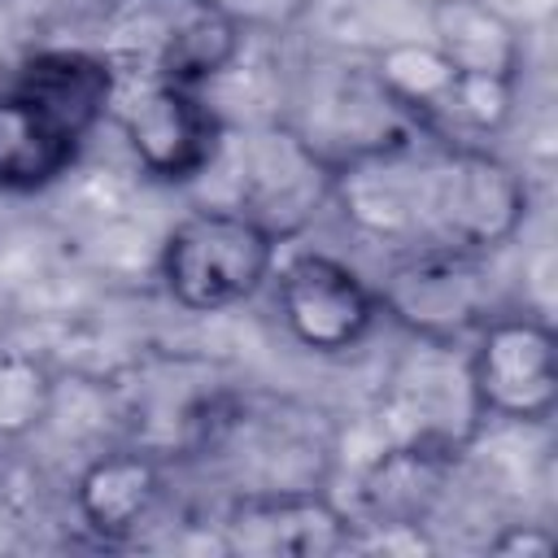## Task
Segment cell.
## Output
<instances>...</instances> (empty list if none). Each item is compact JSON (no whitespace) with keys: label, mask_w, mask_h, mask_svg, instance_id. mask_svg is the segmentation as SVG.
Segmentation results:
<instances>
[{"label":"cell","mask_w":558,"mask_h":558,"mask_svg":"<svg viewBox=\"0 0 558 558\" xmlns=\"http://www.w3.org/2000/svg\"><path fill=\"white\" fill-rule=\"evenodd\" d=\"M527 218L523 174L480 144H418V235L414 248L493 253Z\"/></svg>","instance_id":"6da1fadb"},{"label":"cell","mask_w":558,"mask_h":558,"mask_svg":"<svg viewBox=\"0 0 558 558\" xmlns=\"http://www.w3.org/2000/svg\"><path fill=\"white\" fill-rule=\"evenodd\" d=\"M231 554L257 558H323L353 541L349 514L323 497V488L296 493H240L222 519Z\"/></svg>","instance_id":"30bf717a"},{"label":"cell","mask_w":558,"mask_h":558,"mask_svg":"<svg viewBox=\"0 0 558 558\" xmlns=\"http://www.w3.org/2000/svg\"><path fill=\"white\" fill-rule=\"evenodd\" d=\"M109 118L122 126L135 161L161 183H196L218 157L227 131L201 87L126 70H118Z\"/></svg>","instance_id":"5b68a950"},{"label":"cell","mask_w":558,"mask_h":558,"mask_svg":"<svg viewBox=\"0 0 558 558\" xmlns=\"http://www.w3.org/2000/svg\"><path fill=\"white\" fill-rule=\"evenodd\" d=\"M458 453L427 445H384L362 475V506L371 523L423 527L440 506Z\"/></svg>","instance_id":"4fadbf2b"},{"label":"cell","mask_w":558,"mask_h":558,"mask_svg":"<svg viewBox=\"0 0 558 558\" xmlns=\"http://www.w3.org/2000/svg\"><path fill=\"white\" fill-rule=\"evenodd\" d=\"M379 423L384 445H427L462 453L484 423V410L466 375V357L458 362L453 344L418 340V353H410L392 375Z\"/></svg>","instance_id":"ba28073f"},{"label":"cell","mask_w":558,"mask_h":558,"mask_svg":"<svg viewBox=\"0 0 558 558\" xmlns=\"http://www.w3.org/2000/svg\"><path fill=\"white\" fill-rule=\"evenodd\" d=\"M375 83L384 87V96L423 131V135H436L440 140V109L453 92V78L458 70L445 61V52L427 39H401V44H388L375 65H371Z\"/></svg>","instance_id":"2e32d148"},{"label":"cell","mask_w":558,"mask_h":558,"mask_svg":"<svg viewBox=\"0 0 558 558\" xmlns=\"http://www.w3.org/2000/svg\"><path fill=\"white\" fill-rule=\"evenodd\" d=\"M9 87L31 96L44 113H52L78 140H87L96 122L109 118L118 70L105 52H92V48H44L13 70Z\"/></svg>","instance_id":"8fae6325"},{"label":"cell","mask_w":558,"mask_h":558,"mask_svg":"<svg viewBox=\"0 0 558 558\" xmlns=\"http://www.w3.org/2000/svg\"><path fill=\"white\" fill-rule=\"evenodd\" d=\"M244 48V31L209 0H109L105 57L113 70L205 87Z\"/></svg>","instance_id":"7a4b0ae2"},{"label":"cell","mask_w":558,"mask_h":558,"mask_svg":"<svg viewBox=\"0 0 558 558\" xmlns=\"http://www.w3.org/2000/svg\"><path fill=\"white\" fill-rule=\"evenodd\" d=\"M52 405V379L35 357H0V436H26Z\"/></svg>","instance_id":"ac0fdd59"},{"label":"cell","mask_w":558,"mask_h":558,"mask_svg":"<svg viewBox=\"0 0 558 558\" xmlns=\"http://www.w3.org/2000/svg\"><path fill=\"white\" fill-rule=\"evenodd\" d=\"M432 44L445 52V61L458 74L519 78V61H523L519 31L488 0H436Z\"/></svg>","instance_id":"9a60e30c"},{"label":"cell","mask_w":558,"mask_h":558,"mask_svg":"<svg viewBox=\"0 0 558 558\" xmlns=\"http://www.w3.org/2000/svg\"><path fill=\"white\" fill-rule=\"evenodd\" d=\"M466 375L484 418L545 423L558 405V349L545 318L493 314L466 353Z\"/></svg>","instance_id":"52a82bcc"},{"label":"cell","mask_w":558,"mask_h":558,"mask_svg":"<svg viewBox=\"0 0 558 558\" xmlns=\"http://www.w3.org/2000/svg\"><path fill=\"white\" fill-rule=\"evenodd\" d=\"M275 296L288 336L310 353H349L371 336L379 318V301L362 283V275L340 257L314 248L292 253L279 266Z\"/></svg>","instance_id":"9c48e42d"},{"label":"cell","mask_w":558,"mask_h":558,"mask_svg":"<svg viewBox=\"0 0 558 558\" xmlns=\"http://www.w3.org/2000/svg\"><path fill=\"white\" fill-rule=\"evenodd\" d=\"M209 4L227 13L240 31H288L314 9V0H209Z\"/></svg>","instance_id":"d6986e66"},{"label":"cell","mask_w":558,"mask_h":558,"mask_svg":"<svg viewBox=\"0 0 558 558\" xmlns=\"http://www.w3.org/2000/svg\"><path fill=\"white\" fill-rule=\"evenodd\" d=\"M514 78L497 74H458L453 92L440 109V140L449 135H493L510 122Z\"/></svg>","instance_id":"e0dca14e"},{"label":"cell","mask_w":558,"mask_h":558,"mask_svg":"<svg viewBox=\"0 0 558 558\" xmlns=\"http://www.w3.org/2000/svg\"><path fill=\"white\" fill-rule=\"evenodd\" d=\"M83 140L65 131L52 113H44L31 96L0 87V192H39L57 183Z\"/></svg>","instance_id":"5bb4252c"},{"label":"cell","mask_w":558,"mask_h":558,"mask_svg":"<svg viewBox=\"0 0 558 558\" xmlns=\"http://www.w3.org/2000/svg\"><path fill=\"white\" fill-rule=\"evenodd\" d=\"M218 157L235 170L227 209L248 214L275 240L296 235L318 205L331 201V166L288 122H248L240 131L227 126Z\"/></svg>","instance_id":"277c9868"},{"label":"cell","mask_w":558,"mask_h":558,"mask_svg":"<svg viewBox=\"0 0 558 558\" xmlns=\"http://www.w3.org/2000/svg\"><path fill=\"white\" fill-rule=\"evenodd\" d=\"M161 488H166V480H161V466L153 453L113 449L83 466V475L74 484V510L96 536L122 541L153 519Z\"/></svg>","instance_id":"7c38bea8"},{"label":"cell","mask_w":558,"mask_h":558,"mask_svg":"<svg viewBox=\"0 0 558 558\" xmlns=\"http://www.w3.org/2000/svg\"><path fill=\"white\" fill-rule=\"evenodd\" d=\"M375 301L414 340L458 344L462 336H475L493 318L488 253L405 248L388 266Z\"/></svg>","instance_id":"8992f818"},{"label":"cell","mask_w":558,"mask_h":558,"mask_svg":"<svg viewBox=\"0 0 558 558\" xmlns=\"http://www.w3.org/2000/svg\"><path fill=\"white\" fill-rule=\"evenodd\" d=\"M279 240L240 209L201 205L183 214L161 244V283L174 305L214 314L248 301L275 270Z\"/></svg>","instance_id":"3957f363"},{"label":"cell","mask_w":558,"mask_h":558,"mask_svg":"<svg viewBox=\"0 0 558 558\" xmlns=\"http://www.w3.org/2000/svg\"><path fill=\"white\" fill-rule=\"evenodd\" d=\"M493 554H523V558H541L554 549V536L536 523H506L493 541H488Z\"/></svg>","instance_id":"ffe728a7"}]
</instances>
